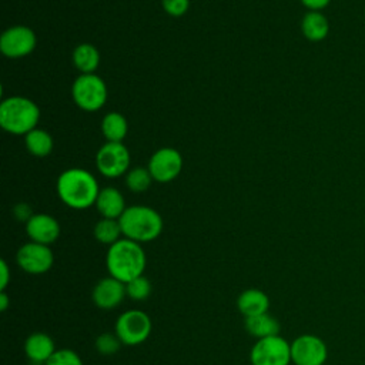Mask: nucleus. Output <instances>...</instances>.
I'll return each instance as SVG.
<instances>
[{"label":"nucleus","mask_w":365,"mask_h":365,"mask_svg":"<svg viewBox=\"0 0 365 365\" xmlns=\"http://www.w3.org/2000/svg\"><path fill=\"white\" fill-rule=\"evenodd\" d=\"M100 192L96 177L84 168H68L57 178V194L70 208L84 210L96 204Z\"/></svg>","instance_id":"obj_1"},{"label":"nucleus","mask_w":365,"mask_h":365,"mask_svg":"<svg viewBox=\"0 0 365 365\" xmlns=\"http://www.w3.org/2000/svg\"><path fill=\"white\" fill-rule=\"evenodd\" d=\"M147 258L140 242L121 238L108 247L106 265L110 277L127 284L128 281L143 275Z\"/></svg>","instance_id":"obj_2"},{"label":"nucleus","mask_w":365,"mask_h":365,"mask_svg":"<svg viewBox=\"0 0 365 365\" xmlns=\"http://www.w3.org/2000/svg\"><path fill=\"white\" fill-rule=\"evenodd\" d=\"M118 221L124 238L140 244L155 240L163 231L161 215L147 205L127 207Z\"/></svg>","instance_id":"obj_3"},{"label":"nucleus","mask_w":365,"mask_h":365,"mask_svg":"<svg viewBox=\"0 0 365 365\" xmlns=\"http://www.w3.org/2000/svg\"><path fill=\"white\" fill-rule=\"evenodd\" d=\"M38 118V106L27 97L13 96L0 104V125L10 134L26 135L37 127Z\"/></svg>","instance_id":"obj_4"},{"label":"nucleus","mask_w":365,"mask_h":365,"mask_svg":"<svg viewBox=\"0 0 365 365\" xmlns=\"http://www.w3.org/2000/svg\"><path fill=\"white\" fill-rule=\"evenodd\" d=\"M74 103L84 111H97L107 101V86L97 74H80L71 87Z\"/></svg>","instance_id":"obj_5"},{"label":"nucleus","mask_w":365,"mask_h":365,"mask_svg":"<svg viewBox=\"0 0 365 365\" xmlns=\"http://www.w3.org/2000/svg\"><path fill=\"white\" fill-rule=\"evenodd\" d=\"M151 328V319L144 311L128 309L117 318L114 332L123 345L134 346L150 336Z\"/></svg>","instance_id":"obj_6"},{"label":"nucleus","mask_w":365,"mask_h":365,"mask_svg":"<svg viewBox=\"0 0 365 365\" xmlns=\"http://www.w3.org/2000/svg\"><path fill=\"white\" fill-rule=\"evenodd\" d=\"M252 365H289L291 344L279 334L257 339L250 352Z\"/></svg>","instance_id":"obj_7"},{"label":"nucleus","mask_w":365,"mask_h":365,"mask_svg":"<svg viewBox=\"0 0 365 365\" xmlns=\"http://www.w3.org/2000/svg\"><path fill=\"white\" fill-rule=\"evenodd\" d=\"M96 165L107 178L123 175L130 165V153L123 143L107 141L100 147L96 155Z\"/></svg>","instance_id":"obj_8"},{"label":"nucleus","mask_w":365,"mask_h":365,"mask_svg":"<svg viewBox=\"0 0 365 365\" xmlns=\"http://www.w3.org/2000/svg\"><path fill=\"white\" fill-rule=\"evenodd\" d=\"M327 358V344L317 335L302 334L291 342V361L294 365H324Z\"/></svg>","instance_id":"obj_9"},{"label":"nucleus","mask_w":365,"mask_h":365,"mask_svg":"<svg viewBox=\"0 0 365 365\" xmlns=\"http://www.w3.org/2000/svg\"><path fill=\"white\" fill-rule=\"evenodd\" d=\"M16 261L24 272L40 275L46 274L53 267L54 255L48 245L30 241L19 248Z\"/></svg>","instance_id":"obj_10"},{"label":"nucleus","mask_w":365,"mask_h":365,"mask_svg":"<svg viewBox=\"0 0 365 365\" xmlns=\"http://www.w3.org/2000/svg\"><path fill=\"white\" fill-rule=\"evenodd\" d=\"M147 168L154 181L170 182L181 173L182 157L175 148L163 147L151 155Z\"/></svg>","instance_id":"obj_11"},{"label":"nucleus","mask_w":365,"mask_h":365,"mask_svg":"<svg viewBox=\"0 0 365 365\" xmlns=\"http://www.w3.org/2000/svg\"><path fill=\"white\" fill-rule=\"evenodd\" d=\"M34 31L27 26H13L3 31L0 37V50L6 57L19 58L30 54L36 47Z\"/></svg>","instance_id":"obj_12"},{"label":"nucleus","mask_w":365,"mask_h":365,"mask_svg":"<svg viewBox=\"0 0 365 365\" xmlns=\"http://www.w3.org/2000/svg\"><path fill=\"white\" fill-rule=\"evenodd\" d=\"M125 295H127V291H125L124 282L113 277H106V278H101L94 285L91 292V299L97 308L108 311L118 307L123 302Z\"/></svg>","instance_id":"obj_13"},{"label":"nucleus","mask_w":365,"mask_h":365,"mask_svg":"<svg viewBox=\"0 0 365 365\" xmlns=\"http://www.w3.org/2000/svg\"><path fill=\"white\" fill-rule=\"evenodd\" d=\"M26 232L30 241L50 245L60 235V224L48 214H33V217L26 222Z\"/></svg>","instance_id":"obj_14"},{"label":"nucleus","mask_w":365,"mask_h":365,"mask_svg":"<svg viewBox=\"0 0 365 365\" xmlns=\"http://www.w3.org/2000/svg\"><path fill=\"white\" fill-rule=\"evenodd\" d=\"M54 341L44 332H33L24 342V352L33 364H46L56 352Z\"/></svg>","instance_id":"obj_15"},{"label":"nucleus","mask_w":365,"mask_h":365,"mask_svg":"<svg viewBox=\"0 0 365 365\" xmlns=\"http://www.w3.org/2000/svg\"><path fill=\"white\" fill-rule=\"evenodd\" d=\"M94 205L103 218L113 220H118L127 208L123 194L114 187H106L100 190Z\"/></svg>","instance_id":"obj_16"},{"label":"nucleus","mask_w":365,"mask_h":365,"mask_svg":"<svg viewBox=\"0 0 365 365\" xmlns=\"http://www.w3.org/2000/svg\"><path fill=\"white\" fill-rule=\"evenodd\" d=\"M237 308L244 315V318L261 315V314L268 312L269 298L261 289L248 288L238 295Z\"/></svg>","instance_id":"obj_17"},{"label":"nucleus","mask_w":365,"mask_h":365,"mask_svg":"<svg viewBox=\"0 0 365 365\" xmlns=\"http://www.w3.org/2000/svg\"><path fill=\"white\" fill-rule=\"evenodd\" d=\"M244 327L245 331L257 339L279 334V322L268 312L245 318Z\"/></svg>","instance_id":"obj_18"},{"label":"nucleus","mask_w":365,"mask_h":365,"mask_svg":"<svg viewBox=\"0 0 365 365\" xmlns=\"http://www.w3.org/2000/svg\"><path fill=\"white\" fill-rule=\"evenodd\" d=\"M301 30L309 41H321L328 36L329 23L321 11H308L302 19Z\"/></svg>","instance_id":"obj_19"},{"label":"nucleus","mask_w":365,"mask_h":365,"mask_svg":"<svg viewBox=\"0 0 365 365\" xmlns=\"http://www.w3.org/2000/svg\"><path fill=\"white\" fill-rule=\"evenodd\" d=\"M73 63L83 74H93L98 67L100 53L93 44L81 43L73 51Z\"/></svg>","instance_id":"obj_20"},{"label":"nucleus","mask_w":365,"mask_h":365,"mask_svg":"<svg viewBox=\"0 0 365 365\" xmlns=\"http://www.w3.org/2000/svg\"><path fill=\"white\" fill-rule=\"evenodd\" d=\"M127 120L123 114L111 111L104 115L101 123V131L107 141L111 143H121L123 138L127 135Z\"/></svg>","instance_id":"obj_21"},{"label":"nucleus","mask_w":365,"mask_h":365,"mask_svg":"<svg viewBox=\"0 0 365 365\" xmlns=\"http://www.w3.org/2000/svg\"><path fill=\"white\" fill-rule=\"evenodd\" d=\"M27 151L34 157H46L53 150V138L43 128H34L24 135Z\"/></svg>","instance_id":"obj_22"},{"label":"nucleus","mask_w":365,"mask_h":365,"mask_svg":"<svg viewBox=\"0 0 365 365\" xmlns=\"http://www.w3.org/2000/svg\"><path fill=\"white\" fill-rule=\"evenodd\" d=\"M94 238L106 245H113L114 242H117L118 240H121L120 237L123 235L121 231V225L118 220H113V218H101L97 221V224L94 225L93 230Z\"/></svg>","instance_id":"obj_23"},{"label":"nucleus","mask_w":365,"mask_h":365,"mask_svg":"<svg viewBox=\"0 0 365 365\" xmlns=\"http://www.w3.org/2000/svg\"><path fill=\"white\" fill-rule=\"evenodd\" d=\"M151 181H153V177L148 168H144V167H135L130 170L125 175V184L128 190H131L133 192L145 191L151 185Z\"/></svg>","instance_id":"obj_24"},{"label":"nucleus","mask_w":365,"mask_h":365,"mask_svg":"<svg viewBox=\"0 0 365 365\" xmlns=\"http://www.w3.org/2000/svg\"><path fill=\"white\" fill-rule=\"evenodd\" d=\"M125 291L133 301H144L151 294V282L144 275H140L125 284Z\"/></svg>","instance_id":"obj_25"},{"label":"nucleus","mask_w":365,"mask_h":365,"mask_svg":"<svg viewBox=\"0 0 365 365\" xmlns=\"http://www.w3.org/2000/svg\"><path fill=\"white\" fill-rule=\"evenodd\" d=\"M120 346H121V341L118 339L115 332L114 334L104 332L98 335L96 339V349L101 355H113L120 349Z\"/></svg>","instance_id":"obj_26"},{"label":"nucleus","mask_w":365,"mask_h":365,"mask_svg":"<svg viewBox=\"0 0 365 365\" xmlns=\"http://www.w3.org/2000/svg\"><path fill=\"white\" fill-rule=\"evenodd\" d=\"M44 365H83L81 358L73 349H57Z\"/></svg>","instance_id":"obj_27"},{"label":"nucleus","mask_w":365,"mask_h":365,"mask_svg":"<svg viewBox=\"0 0 365 365\" xmlns=\"http://www.w3.org/2000/svg\"><path fill=\"white\" fill-rule=\"evenodd\" d=\"M161 3L164 10L173 17H180L185 14L190 7V0H161Z\"/></svg>","instance_id":"obj_28"},{"label":"nucleus","mask_w":365,"mask_h":365,"mask_svg":"<svg viewBox=\"0 0 365 365\" xmlns=\"http://www.w3.org/2000/svg\"><path fill=\"white\" fill-rule=\"evenodd\" d=\"M13 212H14V215H16L17 220L26 221V222L33 217V212H31V210H30V207H29L27 204H19V205H16Z\"/></svg>","instance_id":"obj_29"},{"label":"nucleus","mask_w":365,"mask_h":365,"mask_svg":"<svg viewBox=\"0 0 365 365\" xmlns=\"http://www.w3.org/2000/svg\"><path fill=\"white\" fill-rule=\"evenodd\" d=\"M10 282V269L4 259L0 261V291H6Z\"/></svg>","instance_id":"obj_30"},{"label":"nucleus","mask_w":365,"mask_h":365,"mask_svg":"<svg viewBox=\"0 0 365 365\" xmlns=\"http://www.w3.org/2000/svg\"><path fill=\"white\" fill-rule=\"evenodd\" d=\"M302 4L309 9V11H321L325 9L331 0H301Z\"/></svg>","instance_id":"obj_31"},{"label":"nucleus","mask_w":365,"mask_h":365,"mask_svg":"<svg viewBox=\"0 0 365 365\" xmlns=\"http://www.w3.org/2000/svg\"><path fill=\"white\" fill-rule=\"evenodd\" d=\"M7 307H9V297L6 291H0V309L6 311Z\"/></svg>","instance_id":"obj_32"}]
</instances>
